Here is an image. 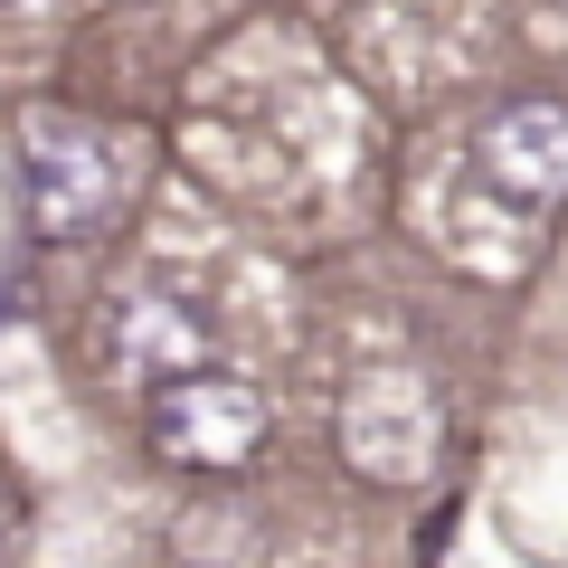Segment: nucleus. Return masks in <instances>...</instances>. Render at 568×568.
<instances>
[{"label": "nucleus", "instance_id": "f257e3e1", "mask_svg": "<svg viewBox=\"0 0 568 568\" xmlns=\"http://www.w3.org/2000/svg\"><path fill=\"white\" fill-rule=\"evenodd\" d=\"M114 190H123V142L104 123L67 114V104L20 114V200L39 237H85L114 209Z\"/></svg>", "mask_w": 568, "mask_h": 568}, {"label": "nucleus", "instance_id": "f03ea898", "mask_svg": "<svg viewBox=\"0 0 568 568\" xmlns=\"http://www.w3.org/2000/svg\"><path fill=\"white\" fill-rule=\"evenodd\" d=\"M142 426H152V455H162V465H181V474H237L246 455L265 446V398L246 379H227V369H190V379L152 388Z\"/></svg>", "mask_w": 568, "mask_h": 568}, {"label": "nucleus", "instance_id": "7ed1b4c3", "mask_svg": "<svg viewBox=\"0 0 568 568\" xmlns=\"http://www.w3.org/2000/svg\"><path fill=\"white\" fill-rule=\"evenodd\" d=\"M474 162L493 190L521 209H568V104L559 95H511L503 114L474 133Z\"/></svg>", "mask_w": 568, "mask_h": 568}, {"label": "nucleus", "instance_id": "20e7f679", "mask_svg": "<svg viewBox=\"0 0 568 568\" xmlns=\"http://www.w3.org/2000/svg\"><path fill=\"white\" fill-rule=\"evenodd\" d=\"M342 455L361 474H379V484H398V474H426V455H436V407H426V388L407 379H361L342 398Z\"/></svg>", "mask_w": 568, "mask_h": 568}, {"label": "nucleus", "instance_id": "39448f33", "mask_svg": "<svg viewBox=\"0 0 568 568\" xmlns=\"http://www.w3.org/2000/svg\"><path fill=\"white\" fill-rule=\"evenodd\" d=\"M200 323H181V304H123L114 332H104V361L123 369V379H142V398L171 379H190V361H200Z\"/></svg>", "mask_w": 568, "mask_h": 568}]
</instances>
